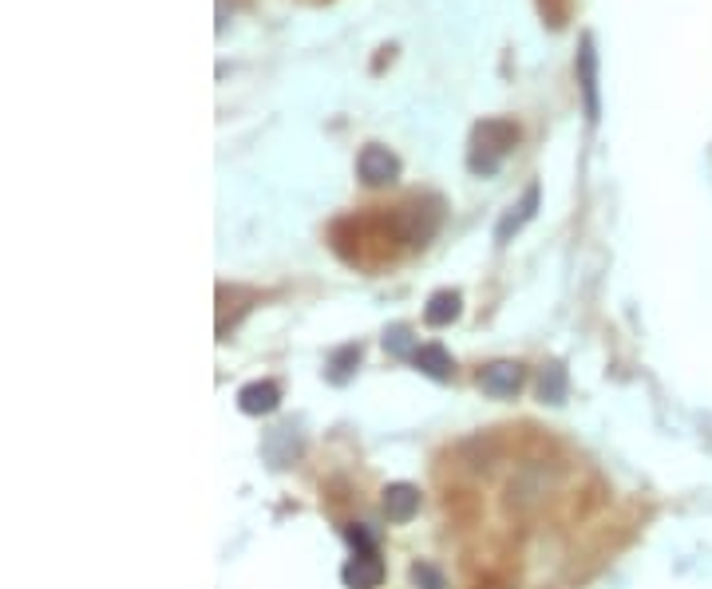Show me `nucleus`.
Instances as JSON below:
<instances>
[{
    "label": "nucleus",
    "instance_id": "obj_15",
    "mask_svg": "<svg viewBox=\"0 0 712 589\" xmlns=\"http://www.w3.org/2000/svg\"><path fill=\"white\" fill-rule=\"evenodd\" d=\"M412 581H416L420 589H444V578H440V574H435V569L428 566V562L412 566Z\"/></svg>",
    "mask_w": 712,
    "mask_h": 589
},
{
    "label": "nucleus",
    "instance_id": "obj_3",
    "mask_svg": "<svg viewBox=\"0 0 712 589\" xmlns=\"http://www.w3.org/2000/svg\"><path fill=\"white\" fill-rule=\"evenodd\" d=\"M345 534H349V542L357 546V554H352L349 566H345V586L349 589H376L384 578V562H381V554H376L372 534L364 527H349Z\"/></svg>",
    "mask_w": 712,
    "mask_h": 589
},
{
    "label": "nucleus",
    "instance_id": "obj_6",
    "mask_svg": "<svg viewBox=\"0 0 712 589\" xmlns=\"http://www.w3.org/2000/svg\"><path fill=\"white\" fill-rule=\"evenodd\" d=\"M479 388H483L487 396H495V400H511V396L523 388V364H515V361L487 364L483 373H479Z\"/></svg>",
    "mask_w": 712,
    "mask_h": 589
},
{
    "label": "nucleus",
    "instance_id": "obj_14",
    "mask_svg": "<svg viewBox=\"0 0 712 589\" xmlns=\"http://www.w3.org/2000/svg\"><path fill=\"white\" fill-rule=\"evenodd\" d=\"M384 349H393L396 356H412L420 344H412V337H408V329H404V325H393V329L384 332Z\"/></svg>",
    "mask_w": 712,
    "mask_h": 589
},
{
    "label": "nucleus",
    "instance_id": "obj_2",
    "mask_svg": "<svg viewBox=\"0 0 712 589\" xmlns=\"http://www.w3.org/2000/svg\"><path fill=\"white\" fill-rule=\"evenodd\" d=\"M444 222V210H440V198H428V202H408L393 214V234L404 246H428L432 234Z\"/></svg>",
    "mask_w": 712,
    "mask_h": 589
},
{
    "label": "nucleus",
    "instance_id": "obj_8",
    "mask_svg": "<svg viewBox=\"0 0 712 589\" xmlns=\"http://www.w3.org/2000/svg\"><path fill=\"white\" fill-rule=\"evenodd\" d=\"M416 510H420V486L393 483L388 491H384V515H388V522L404 527V522H412L416 518Z\"/></svg>",
    "mask_w": 712,
    "mask_h": 589
},
{
    "label": "nucleus",
    "instance_id": "obj_10",
    "mask_svg": "<svg viewBox=\"0 0 712 589\" xmlns=\"http://www.w3.org/2000/svg\"><path fill=\"white\" fill-rule=\"evenodd\" d=\"M459 309H464V297L455 290H440L428 297V305H423V321L432 325V329H447V325L459 317Z\"/></svg>",
    "mask_w": 712,
    "mask_h": 589
},
{
    "label": "nucleus",
    "instance_id": "obj_13",
    "mask_svg": "<svg viewBox=\"0 0 712 589\" xmlns=\"http://www.w3.org/2000/svg\"><path fill=\"white\" fill-rule=\"evenodd\" d=\"M538 396H542V403L567 400V368H562V364H550L547 373H542V380H538Z\"/></svg>",
    "mask_w": 712,
    "mask_h": 589
},
{
    "label": "nucleus",
    "instance_id": "obj_4",
    "mask_svg": "<svg viewBox=\"0 0 712 589\" xmlns=\"http://www.w3.org/2000/svg\"><path fill=\"white\" fill-rule=\"evenodd\" d=\"M574 75H579V87H582V107H586V123H598V119H602L598 48H594V36H590V32L579 40V56H574Z\"/></svg>",
    "mask_w": 712,
    "mask_h": 589
},
{
    "label": "nucleus",
    "instance_id": "obj_7",
    "mask_svg": "<svg viewBox=\"0 0 712 589\" xmlns=\"http://www.w3.org/2000/svg\"><path fill=\"white\" fill-rule=\"evenodd\" d=\"M538 207H542V187L535 182V187H527V195L518 198L515 207H511V210L503 214V222L495 226V242H499V246H506V242L515 238V234H518L523 226H527V222H535Z\"/></svg>",
    "mask_w": 712,
    "mask_h": 589
},
{
    "label": "nucleus",
    "instance_id": "obj_5",
    "mask_svg": "<svg viewBox=\"0 0 712 589\" xmlns=\"http://www.w3.org/2000/svg\"><path fill=\"white\" fill-rule=\"evenodd\" d=\"M357 175H361L364 187H393L400 178V158L381 143H369L357 158Z\"/></svg>",
    "mask_w": 712,
    "mask_h": 589
},
{
    "label": "nucleus",
    "instance_id": "obj_12",
    "mask_svg": "<svg viewBox=\"0 0 712 589\" xmlns=\"http://www.w3.org/2000/svg\"><path fill=\"white\" fill-rule=\"evenodd\" d=\"M361 364V344H345L329 356V380L332 384H345L352 376V368Z\"/></svg>",
    "mask_w": 712,
    "mask_h": 589
},
{
    "label": "nucleus",
    "instance_id": "obj_11",
    "mask_svg": "<svg viewBox=\"0 0 712 589\" xmlns=\"http://www.w3.org/2000/svg\"><path fill=\"white\" fill-rule=\"evenodd\" d=\"M412 364L423 376H432V380H452V368H455V361L447 356L444 344H420L412 352Z\"/></svg>",
    "mask_w": 712,
    "mask_h": 589
},
{
    "label": "nucleus",
    "instance_id": "obj_9",
    "mask_svg": "<svg viewBox=\"0 0 712 589\" xmlns=\"http://www.w3.org/2000/svg\"><path fill=\"white\" fill-rule=\"evenodd\" d=\"M278 403H281V392H278V384H273V380L246 384V388L237 392V408H242L246 415H269V412H278Z\"/></svg>",
    "mask_w": 712,
    "mask_h": 589
},
{
    "label": "nucleus",
    "instance_id": "obj_1",
    "mask_svg": "<svg viewBox=\"0 0 712 589\" xmlns=\"http://www.w3.org/2000/svg\"><path fill=\"white\" fill-rule=\"evenodd\" d=\"M518 127L511 119H483V123H475L471 131V151H467V166H471V175L479 178H491L503 166V158L511 155L518 146Z\"/></svg>",
    "mask_w": 712,
    "mask_h": 589
}]
</instances>
